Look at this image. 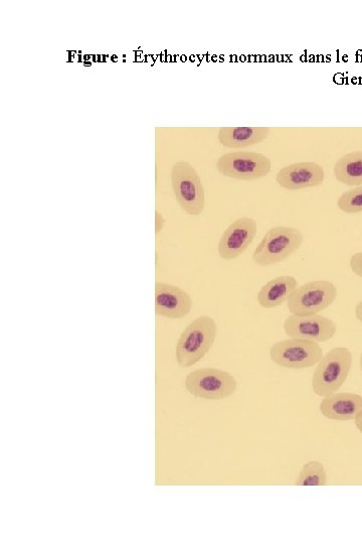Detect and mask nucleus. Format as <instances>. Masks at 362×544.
Returning a JSON list of instances; mask_svg holds the SVG:
<instances>
[{
	"label": "nucleus",
	"mask_w": 362,
	"mask_h": 544,
	"mask_svg": "<svg viewBox=\"0 0 362 544\" xmlns=\"http://www.w3.org/2000/svg\"><path fill=\"white\" fill-rule=\"evenodd\" d=\"M218 335L214 318L202 316L181 333L175 348L177 364L189 368L198 364L213 348Z\"/></svg>",
	"instance_id": "obj_1"
},
{
	"label": "nucleus",
	"mask_w": 362,
	"mask_h": 544,
	"mask_svg": "<svg viewBox=\"0 0 362 544\" xmlns=\"http://www.w3.org/2000/svg\"><path fill=\"white\" fill-rule=\"evenodd\" d=\"M353 356L345 347H336L323 355L312 376L314 394L325 397L336 393L346 382Z\"/></svg>",
	"instance_id": "obj_2"
},
{
	"label": "nucleus",
	"mask_w": 362,
	"mask_h": 544,
	"mask_svg": "<svg viewBox=\"0 0 362 544\" xmlns=\"http://www.w3.org/2000/svg\"><path fill=\"white\" fill-rule=\"evenodd\" d=\"M170 178L180 208L191 216H200L206 207V193L194 166L186 161H178L171 168Z\"/></svg>",
	"instance_id": "obj_3"
},
{
	"label": "nucleus",
	"mask_w": 362,
	"mask_h": 544,
	"mask_svg": "<svg viewBox=\"0 0 362 544\" xmlns=\"http://www.w3.org/2000/svg\"><path fill=\"white\" fill-rule=\"evenodd\" d=\"M301 230L287 226L269 229L253 253V261L259 266H272L291 257L303 244Z\"/></svg>",
	"instance_id": "obj_4"
},
{
	"label": "nucleus",
	"mask_w": 362,
	"mask_h": 544,
	"mask_svg": "<svg viewBox=\"0 0 362 544\" xmlns=\"http://www.w3.org/2000/svg\"><path fill=\"white\" fill-rule=\"evenodd\" d=\"M338 289L329 281H311L298 287L287 302L295 316L317 315L336 301Z\"/></svg>",
	"instance_id": "obj_5"
},
{
	"label": "nucleus",
	"mask_w": 362,
	"mask_h": 544,
	"mask_svg": "<svg viewBox=\"0 0 362 544\" xmlns=\"http://www.w3.org/2000/svg\"><path fill=\"white\" fill-rule=\"evenodd\" d=\"M323 355L319 343L299 338L279 341L270 349L274 364L292 370L311 368L318 364Z\"/></svg>",
	"instance_id": "obj_6"
},
{
	"label": "nucleus",
	"mask_w": 362,
	"mask_h": 544,
	"mask_svg": "<svg viewBox=\"0 0 362 544\" xmlns=\"http://www.w3.org/2000/svg\"><path fill=\"white\" fill-rule=\"evenodd\" d=\"M186 388L195 397L206 400H223L236 392L238 382L228 371L202 368L187 376Z\"/></svg>",
	"instance_id": "obj_7"
},
{
	"label": "nucleus",
	"mask_w": 362,
	"mask_h": 544,
	"mask_svg": "<svg viewBox=\"0 0 362 544\" xmlns=\"http://www.w3.org/2000/svg\"><path fill=\"white\" fill-rule=\"evenodd\" d=\"M216 167L224 177L252 182L267 177L271 172L272 162L261 153L234 152L223 155Z\"/></svg>",
	"instance_id": "obj_8"
},
{
	"label": "nucleus",
	"mask_w": 362,
	"mask_h": 544,
	"mask_svg": "<svg viewBox=\"0 0 362 544\" xmlns=\"http://www.w3.org/2000/svg\"><path fill=\"white\" fill-rule=\"evenodd\" d=\"M285 334L316 343L327 342L337 333L336 324L320 314L310 316L290 315L283 324Z\"/></svg>",
	"instance_id": "obj_9"
},
{
	"label": "nucleus",
	"mask_w": 362,
	"mask_h": 544,
	"mask_svg": "<svg viewBox=\"0 0 362 544\" xmlns=\"http://www.w3.org/2000/svg\"><path fill=\"white\" fill-rule=\"evenodd\" d=\"M258 232L257 221L251 217L235 220L223 233L218 243V253L225 260L242 256L251 246Z\"/></svg>",
	"instance_id": "obj_10"
},
{
	"label": "nucleus",
	"mask_w": 362,
	"mask_h": 544,
	"mask_svg": "<svg viewBox=\"0 0 362 544\" xmlns=\"http://www.w3.org/2000/svg\"><path fill=\"white\" fill-rule=\"evenodd\" d=\"M193 299L185 290L166 283L155 284V314L170 320L188 317Z\"/></svg>",
	"instance_id": "obj_11"
},
{
	"label": "nucleus",
	"mask_w": 362,
	"mask_h": 544,
	"mask_svg": "<svg viewBox=\"0 0 362 544\" xmlns=\"http://www.w3.org/2000/svg\"><path fill=\"white\" fill-rule=\"evenodd\" d=\"M325 181L322 166L312 162L290 164L276 175L277 184L288 191H299L321 186Z\"/></svg>",
	"instance_id": "obj_12"
},
{
	"label": "nucleus",
	"mask_w": 362,
	"mask_h": 544,
	"mask_svg": "<svg viewBox=\"0 0 362 544\" xmlns=\"http://www.w3.org/2000/svg\"><path fill=\"white\" fill-rule=\"evenodd\" d=\"M319 410L327 420L354 421L362 413V396L351 392H336L323 397Z\"/></svg>",
	"instance_id": "obj_13"
},
{
	"label": "nucleus",
	"mask_w": 362,
	"mask_h": 544,
	"mask_svg": "<svg viewBox=\"0 0 362 544\" xmlns=\"http://www.w3.org/2000/svg\"><path fill=\"white\" fill-rule=\"evenodd\" d=\"M270 134V127H222L218 139L225 148L244 149L263 143Z\"/></svg>",
	"instance_id": "obj_14"
},
{
	"label": "nucleus",
	"mask_w": 362,
	"mask_h": 544,
	"mask_svg": "<svg viewBox=\"0 0 362 544\" xmlns=\"http://www.w3.org/2000/svg\"><path fill=\"white\" fill-rule=\"evenodd\" d=\"M298 282L294 277L282 276L265 284L257 295L259 305L264 309H274L288 302Z\"/></svg>",
	"instance_id": "obj_15"
},
{
	"label": "nucleus",
	"mask_w": 362,
	"mask_h": 544,
	"mask_svg": "<svg viewBox=\"0 0 362 544\" xmlns=\"http://www.w3.org/2000/svg\"><path fill=\"white\" fill-rule=\"evenodd\" d=\"M334 176L345 186H362V151L341 157L334 166Z\"/></svg>",
	"instance_id": "obj_16"
},
{
	"label": "nucleus",
	"mask_w": 362,
	"mask_h": 544,
	"mask_svg": "<svg viewBox=\"0 0 362 544\" xmlns=\"http://www.w3.org/2000/svg\"><path fill=\"white\" fill-rule=\"evenodd\" d=\"M294 484L300 487L327 485V474L323 464L318 461L304 464Z\"/></svg>",
	"instance_id": "obj_17"
},
{
	"label": "nucleus",
	"mask_w": 362,
	"mask_h": 544,
	"mask_svg": "<svg viewBox=\"0 0 362 544\" xmlns=\"http://www.w3.org/2000/svg\"><path fill=\"white\" fill-rule=\"evenodd\" d=\"M337 207L346 214H357L362 212V186L355 187L343 193L338 201Z\"/></svg>",
	"instance_id": "obj_18"
},
{
	"label": "nucleus",
	"mask_w": 362,
	"mask_h": 544,
	"mask_svg": "<svg viewBox=\"0 0 362 544\" xmlns=\"http://www.w3.org/2000/svg\"><path fill=\"white\" fill-rule=\"evenodd\" d=\"M349 265L353 274L362 279V252L353 254L349 260Z\"/></svg>",
	"instance_id": "obj_19"
},
{
	"label": "nucleus",
	"mask_w": 362,
	"mask_h": 544,
	"mask_svg": "<svg viewBox=\"0 0 362 544\" xmlns=\"http://www.w3.org/2000/svg\"><path fill=\"white\" fill-rule=\"evenodd\" d=\"M165 222L166 221L164 217L160 213L156 212L155 213V233L156 234L160 233L163 230Z\"/></svg>",
	"instance_id": "obj_20"
},
{
	"label": "nucleus",
	"mask_w": 362,
	"mask_h": 544,
	"mask_svg": "<svg viewBox=\"0 0 362 544\" xmlns=\"http://www.w3.org/2000/svg\"><path fill=\"white\" fill-rule=\"evenodd\" d=\"M355 318L362 324V301L354 309Z\"/></svg>",
	"instance_id": "obj_21"
},
{
	"label": "nucleus",
	"mask_w": 362,
	"mask_h": 544,
	"mask_svg": "<svg viewBox=\"0 0 362 544\" xmlns=\"http://www.w3.org/2000/svg\"><path fill=\"white\" fill-rule=\"evenodd\" d=\"M354 425L356 429L362 434V413L359 414L354 420Z\"/></svg>",
	"instance_id": "obj_22"
},
{
	"label": "nucleus",
	"mask_w": 362,
	"mask_h": 544,
	"mask_svg": "<svg viewBox=\"0 0 362 544\" xmlns=\"http://www.w3.org/2000/svg\"><path fill=\"white\" fill-rule=\"evenodd\" d=\"M359 364H360V370H361V373H362V353L360 354Z\"/></svg>",
	"instance_id": "obj_23"
}]
</instances>
